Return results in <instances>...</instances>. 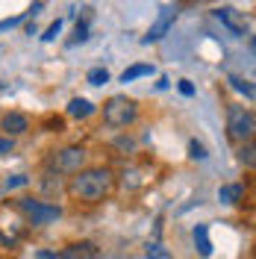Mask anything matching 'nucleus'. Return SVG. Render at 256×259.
Segmentation results:
<instances>
[{
	"instance_id": "obj_1",
	"label": "nucleus",
	"mask_w": 256,
	"mask_h": 259,
	"mask_svg": "<svg viewBox=\"0 0 256 259\" xmlns=\"http://www.w3.org/2000/svg\"><path fill=\"white\" fill-rule=\"evenodd\" d=\"M65 192L71 200H77L82 206H97L115 192V171L109 165H86L68 177Z\"/></svg>"
},
{
	"instance_id": "obj_2",
	"label": "nucleus",
	"mask_w": 256,
	"mask_h": 259,
	"mask_svg": "<svg viewBox=\"0 0 256 259\" xmlns=\"http://www.w3.org/2000/svg\"><path fill=\"white\" fill-rule=\"evenodd\" d=\"M86 165H89V150L80 145L50 150L48 159H45V168H48L50 174H59V177H71V174H77Z\"/></svg>"
},
{
	"instance_id": "obj_3",
	"label": "nucleus",
	"mask_w": 256,
	"mask_h": 259,
	"mask_svg": "<svg viewBox=\"0 0 256 259\" xmlns=\"http://www.w3.org/2000/svg\"><path fill=\"white\" fill-rule=\"evenodd\" d=\"M15 209L24 215V221L30 227H48V224H56L62 218V206L48 203L41 197H18Z\"/></svg>"
},
{
	"instance_id": "obj_4",
	"label": "nucleus",
	"mask_w": 256,
	"mask_h": 259,
	"mask_svg": "<svg viewBox=\"0 0 256 259\" xmlns=\"http://www.w3.org/2000/svg\"><path fill=\"white\" fill-rule=\"evenodd\" d=\"M100 115H103V124H106V127L124 130L139 118V103L127 95H112L103 106H100Z\"/></svg>"
},
{
	"instance_id": "obj_5",
	"label": "nucleus",
	"mask_w": 256,
	"mask_h": 259,
	"mask_svg": "<svg viewBox=\"0 0 256 259\" xmlns=\"http://www.w3.org/2000/svg\"><path fill=\"white\" fill-rule=\"evenodd\" d=\"M256 133V115L250 106H241V103H230L227 106V136L233 142H253Z\"/></svg>"
},
{
	"instance_id": "obj_6",
	"label": "nucleus",
	"mask_w": 256,
	"mask_h": 259,
	"mask_svg": "<svg viewBox=\"0 0 256 259\" xmlns=\"http://www.w3.org/2000/svg\"><path fill=\"white\" fill-rule=\"evenodd\" d=\"M174 21H177V9H171V6H165L162 9V15L153 21V27L147 30V35L142 38V45H153V41H159V38H165V32L174 27Z\"/></svg>"
},
{
	"instance_id": "obj_7",
	"label": "nucleus",
	"mask_w": 256,
	"mask_h": 259,
	"mask_svg": "<svg viewBox=\"0 0 256 259\" xmlns=\"http://www.w3.org/2000/svg\"><path fill=\"white\" fill-rule=\"evenodd\" d=\"M56 259H103V250H100L95 242L82 239V242L68 244L62 253H56Z\"/></svg>"
},
{
	"instance_id": "obj_8",
	"label": "nucleus",
	"mask_w": 256,
	"mask_h": 259,
	"mask_svg": "<svg viewBox=\"0 0 256 259\" xmlns=\"http://www.w3.org/2000/svg\"><path fill=\"white\" fill-rule=\"evenodd\" d=\"M0 130H3V136H9V139L24 136V133L30 130V118L24 112H6L0 118Z\"/></svg>"
},
{
	"instance_id": "obj_9",
	"label": "nucleus",
	"mask_w": 256,
	"mask_h": 259,
	"mask_svg": "<svg viewBox=\"0 0 256 259\" xmlns=\"http://www.w3.org/2000/svg\"><path fill=\"white\" fill-rule=\"evenodd\" d=\"M215 18H218L224 27H230L236 35H247V24L236 15V9H218V12H215Z\"/></svg>"
},
{
	"instance_id": "obj_10",
	"label": "nucleus",
	"mask_w": 256,
	"mask_h": 259,
	"mask_svg": "<svg viewBox=\"0 0 256 259\" xmlns=\"http://www.w3.org/2000/svg\"><path fill=\"white\" fill-rule=\"evenodd\" d=\"M192 236H194V247H197V253L206 259L212 256V242H209V227L206 224H197L192 230Z\"/></svg>"
},
{
	"instance_id": "obj_11",
	"label": "nucleus",
	"mask_w": 256,
	"mask_h": 259,
	"mask_svg": "<svg viewBox=\"0 0 256 259\" xmlns=\"http://www.w3.org/2000/svg\"><path fill=\"white\" fill-rule=\"evenodd\" d=\"M241 197H244V186H239V183H230V186H221V189H218V200L227 203V206L239 203Z\"/></svg>"
},
{
	"instance_id": "obj_12",
	"label": "nucleus",
	"mask_w": 256,
	"mask_h": 259,
	"mask_svg": "<svg viewBox=\"0 0 256 259\" xmlns=\"http://www.w3.org/2000/svg\"><path fill=\"white\" fill-rule=\"evenodd\" d=\"M68 115L71 118H89V115H95V103H89L86 97H74L68 103Z\"/></svg>"
},
{
	"instance_id": "obj_13",
	"label": "nucleus",
	"mask_w": 256,
	"mask_h": 259,
	"mask_svg": "<svg viewBox=\"0 0 256 259\" xmlns=\"http://www.w3.org/2000/svg\"><path fill=\"white\" fill-rule=\"evenodd\" d=\"M153 74V65H130L127 71L121 74V82H133L139 77H150Z\"/></svg>"
},
{
	"instance_id": "obj_14",
	"label": "nucleus",
	"mask_w": 256,
	"mask_h": 259,
	"mask_svg": "<svg viewBox=\"0 0 256 259\" xmlns=\"http://www.w3.org/2000/svg\"><path fill=\"white\" fill-rule=\"evenodd\" d=\"M256 147H253V142H241V147H239V162L241 165H247V168H253L256 165Z\"/></svg>"
},
{
	"instance_id": "obj_15",
	"label": "nucleus",
	"mask_w": 256,
	"mask_h": 259,
	"mask_svg": "<svg viewBox=\"0 0 256 259\" xmlns=\"http://www.w3.org/2000/svg\"><path fill=\"white\" fill-rule=\"evenodd\" d=\"M230 82H233V89H236V92H241V95L247 97V100H253V97H256V92H253V85H250V80H241V77H236V74H233V77H230Z\"/></svg>"
},
{
	"instance_id": "obj_16",
	"label": "nucleus",
	"mask_w": 256,
	"mask_h": 259,
	"mask_svg": "<svg viewBox=\"0 0 256 259\" xmlns=\"http://www.w3.org/2000/svg\"><path fill=\"white\" fill-rule=\"evenodd\" d=\"M30 183V177L27 174H15V177L3 180V192H12V189H21V186H27Z\"/></svg>"
},
{
	"instance_id": "obj_17",
	"label": "nucleus",
	"mask_w": 256,
	"mask_h": 259,
	"mask_svg": "<svg viewBox=\"0 0 256 259\" xmlns=\"http://www.w3.org/2000/svg\"><path fill=\"white\" fill-rule=\"evenodd\" d=\"M89 82H92V85L109 82V71H106V68H92V71H89Z\"/></svg>"
},
{
	"instance_id": "obj_18",
	"label": "nucleus",
	"mask_w": 256,
	"mask_h": 259,
	"mask_svg": "<svg viewBox=\"0 0 256 259\" xmlns=\"http://www.w3.org/2000/svg\"><path fill=\"white\" fill-rule=\"evenodd\" d=\"M189 156H192V159H200V162H203L209 153H206V147L200 145V142H194V139H192V142H189Z\"/></svg>"
},
{
	"instance_id": "obj_19",
	"label": "nucleus",
	"mask_w": 256,
	"mask_h": 259,
	"mask_svg": "<svg viewBox=\"0 0 256 259\" xmlns=\"http://www.w3.org/2000/svg\"><path fill=\"white\" fill-rule=\"evenodd\" d=\"M147 259H168V250L159 242H150L147 244Z\"/></svg>"
},
{
	"instance_id": "obj_20",
	"label": "nucleus",
	"mask_w": 256,
	"mask_h": 259,
	"mask_svg": "<svg viewBox=\"0 0 256 259\" xmlns=\"http://www.w3.org/2000/svg\"><path fill=\"white\" fill-rule=\"evenodd\" d=\"M59 32H62V21H53L48 30H45V35H41V38H45V41H53V38H56Z\"/></svg>"
},
{
	"instance_id": "obj_21",
	"label": "nucleus",
	"mask_w": 256,
	"mask_h": 259,
	"mask_svg": "<svg viewBox=\"0 0 256 259\" xmlns=\"http://www.w3.org/2000/svg\"><path fill=\"white\" fill-rule=\"evenodd\" d=\"M12 150H15V139L0 136V156H6V153H12Z\"/></svg>"
},
{
	"instance_id": "obj_22",
	"label": "nucleus",
	"mask_w": 256,
	"mask_h": 259,
	"mask_svg": "<svg viewBox=\"0 0 256 259\" xmlns=\"http://www.w3.org/2000/svg\"><path fill=\"white\" fill-rule=\"evenodd\" d=\"M74 35H77L74 41H86V38H89V24H77V30H74Z\"/></svg>"
},
{
	"instance_id": "obj_23",
	"label": "nucleus",
	"mask_w": 256,
	"mask_h": 259,
	"mask_svg": "<svg viewBox=\"0 0 256 259\" xmlns=\"http://www.w3.org/2000/svg\"><path fill=\"white\" fill-rule=\"evenodd\" d=\"M180 92H183L186 97H192V95H194V85H192L189 80H180Z\"/></svg>"
},
{
	"instance_id": "obj_24",
	"label": "nucleus",
	"mask_w": 256,
	"mask_h": 259,
	"mask_svg": "<svg viewBox=\"0 0 256 259\" xmlns=\"http://www.w3.org/2000/svg\"><path fill=\"white\" fill-rule=\"evenodd\" d=\"M35 259H56V253H53V250H38Z\"/></svg>"
}]
</instances>
